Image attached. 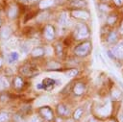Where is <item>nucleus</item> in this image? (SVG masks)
Segmentation results:
<instances>
[{"label":"nucleus","instance_id":"1","mask_svg":"<svg viewBox=\"0 0 123 122\" xmlns=\"http://www.w3.org/2000/svg\"><path fill=\"white\" fill-rule=\"evenodd\" d=\"M90 50V43L89 42H85L80 44L78 47H76L75 49V54L78 56H86L88 54Z\"/></svg>","mask_w":123,"mask_h":122},{"label":"nucleus","instance_id":"2","mask_svg":"<svg viewBox=\"0 0 123 122\" xmlns=\"http://www.w3.org/2000/svg\"><path fill=\"white\" fill-rule=\"evenodd\" d=\"M88 36V30L85 25H79V28L77 29L76 32V37L77 38H84Z\"/></svg>","mask_w":123,"mask_h":122},{"label":"nucleus","instance_id":"3","mask_svg":"<svg viewBox=\"0 0 123 122\" xmlns=\"http://www.w3.org/2000/svg\"><path fill=\"white\" fill-rule=\"evenodd\" d=\"M111 53L113 56L117 57V58H122L123 57V46L122 45H118L115 47L111 48Z\"/></svg>","mask_w":123,"mask_h":122},{"label":"nucleus","instance_id":"4","mask_svg":"<svg viewBox=\"0 0 123 122\" xmlns=\"http://www.w3.org/2000/svg\"><path fill=\"white\" fill-rule=\"evenodd\" d=\"M44 35H45V37L47 39H52L54 37V28L51 26V25H47L45 27V31H44Z\"/></svg>","mask_w":123,"mask_h":122},{"label":"nucleus","instance_id":"5","mask_svg":"<svg viewBox=\"0 0 123 122\" xmlns=\"http://www.w3.org/2000/svg\"><path fill=\"white\" fill-rule=\"evenodd\" d=\"M72 14H73V16H75L77 18H82V19H86L89 16V14L84 11H73Z\"/></svg>","mask_w":123,"mask_h":122},{"label":"nucleus","instance_id":"6","mask_svg":"<svg viewBox=\"0 0 123 122\" xmlns=\"http://www.w3.org/2000/svg\"><path fill=\"white\" fill-rule=\"evenodd\" d=\"M40 112H41V114L46 118V119H48V120H50V119H52V111H51V110L49 109V108H47V107H44V108H41L40 109Z\"/></svg>","mask_w":123,"mask_h":122},{"label":"nucleus","instance_id":"7","mask_svg":"<svg viewBox=\"0 0 123 122\" xmlns=\"http://www.w3.org/2000/svg\"><path fill=\"white\" fill-rule=\"evenodd\" d=\"M18 58H19L18 53H17L16 51H12V52H11L10 55L8 56V62H9V63H12V62L16 61L18 60Z\"/></svg>","mask_w":123,"mask_h":122},{"label":"nucleus","instance_id":"8","mask_svg":"<svg viewBox=\"0 0 123 122\" xmlns=\"http://www.w3.org/2000/svg\"><path fill=\"white\" fill-rule=\"evenodd\" d=\"M98 112L103 116H108L110 114V112H111V107L109 105L108 106H104V107H102V108H100L98 110Z\"/></svg>","mask_w":123,"mask_h":122},{"label":"nucleus","instance_id":"9","mask_svg":"<svg viewBox=\"0 0 123 122\" xmlns=\"http://www.w3.org/2000/svg\"><path fill=\"white\" fill-rule=\"evenodd\" d=\"M67 22H68L67 13H66V12L62 13V14H61V16H60V18H59V24H60L61 26H64V25H66V24H67Z\"/></svg>","mask_w":123,"mask_h":122},{"label":"nucleus","instance_id":"10","mask_svg":"<svg viewBox=\"0 0 123 122\" xmlns=\"http://www.w3.org/2000/svg\"><path fill=\"white\" fill-rule=\"evenodd\" d=\"M31 50V44L29 42H24L21 46H20V51L23 53V54H27L29 53Z\"/></svg>","mask_w":123,"mask_h":122},{"label":"nucleus","instance_id":"11","mask_svg":"<svg viewBox=\"0 0 123 122\" xmlns=\"http://www.w3.org/2000/svg\"><path fill=\"white\" fill-rule=\"evenodd\" d=\"M11 29L10 28H8V27H6V28H3L2 30H1V33H0V35H1V37L2 38H8L10 36H11Z\"/></svg>","mask_w":123,"mask_h":122},{"label":"nucleus","instance_id":"12","mask_svg":"<svg viewBox=\"0 0 123 122\" xmlns=\"http://www.w3.org/2000/svg\"><path fill=\"white\" fill-rule=\"evenodd\" d=\"M53 3H54V0H41L39 3V7L41 9H45L53 5Z\"/></svg>","mask_w":123,"mask_h":122},{"label":"nucleus","instance_id":"13","mask_svg":"<svg viewBox=\"0 0 123 122\" xmlns=\"http://www.w3.org/2000/svg\"><path fill=\"white\" fill-rule=\"evenodd\" d=\"M74 92H75V94H77V95H81V94L84 92V85H83V84H81V83L77 84V85L74 86Z\"/></svg>","mask_w":123,"mask_h":122},{"label":"nucleus","instance_id":"14","mask_svg":"<svg viewBox=\"0 0 123 122\" xmlns=\"http://www.w3.org/2000/svg\"><path fill=\"white\" fill-rule=\"evenodd\" d=\"M58 111L60 114H62V115H68L69 114V110L63 105H60L58 107Z\"/></svg>","mask_w":123,"mask_h":122},{"label":"nucleus","instance_id":"15","mask_svg":"<svg viewBox=\"0 0 123 122\" xmlns=\"http://www.w3.org/2000/svg\"><path fill=\"white\" fill-rule=\"evenodd\" d=\"M32 70H33V68H31V67H23L21 69V72L23 74H25L26 76H32L37 72V71H32Z\"/></svg>","mask_w":123,"mask_h":122},{"label":"nucleus","instance_id":"16","mask_svg":"<svg viewBox=\"0 0 123 122\" xmlns=\"http://www.w3.org/2000/svg\"><path fill=\"white\" fill-rule=\"evenodd\" d=\"M43 53H44V50H43L42 48H39V47L35 48V49L32 51V55H33L34 57H39V56L43 55Z\"/></svg>","mask_w":123,"mask_h":122},{"label":"nucleus","instance_id":"17","mask_svg":"<svg viewBox=\"0 0 123 122\" xmlns=\"http://www.w3.org/2000/svg\"><path fill=\"white\" fill-rule=\"evenodd\" d=\"M16 14H17V9H16V7H14V6L11 7V9L9 10V16L12 17V18H13V17L16 16Z\"/></svg>","mask_w":123,"mask_h":122},{"label":"nucleus","instance_id":"18","mask_svg":"<svg viewBox=\"0 0 123 122\" xmlns=\"http://www.w3.org/2000/svg\"><path fill=\"white\" fill-rule=\"evenodd\" d=\"M111 97L114 100H119V98L121 97V92L118 89H113L111 92Z\"/></svg>","mask_w":123,"mask_h":122},{"label":"nucleus","instance_id":"19","mask_svg":"<svg viewBox=\"0 0 123 122\" xmlns=\"http://www.w3.org/2000/svg\"><path fill=\"white\" fill-rule=\"evenodd\" d=\"M8 86H9V83L6 80V78L1 77L0 78V88H5V87H8Z\"/></svg>","mask_w":123,"mask_h":122},{"label":"nucleus","instance_id":"20","mask_svg":"<svg viewBox=\"0 0 123 122\" xmlns=\"http://www.w3.org/2000/svg\"><path fill=\"white\" fill-rule=\"evenodd\" d=\"M71 4H72V6H76V7H82V6H84V5L86 4V2H85L84 0H75V1H73Z\"/></svg>","mask_w":123,"mask_h":122},{"label":"nucleus","instance_id":"21","mask_svg":"<svg viewBox=\"0 0 123 122\" xmlns=\"http://www.w3.org/2000/svg\"><path fill=\"white\" fill-rule=\"evenodd\" d=\"M78 74V70L77 69H70L66 72V76L67 77H74Z\"/></svg>","mask_w":123,"mask_h":122},{"label":"nucleus","instance_id":"22","mask_svg":"<svg viewBox=\"0 0 123 122\" xmlns=\"http://www.w3.org/2000/svg\"><path fill=\"white\" fill-rule=\"evenodd\" d=\"M14 85H15L16 87H21L22 85H23V81L19 77H16L15 80H14Z\"/></svg>","mask_w":123,"mask_h":122},{"label":"nucleus","instance_id":"23","mask_svg":"<svg viewBox=\"0 0 123 122\" xmlns=\"http://www.w3.org/2000/svg\"><path fill=\"white\" fill-rule=\"evenodd\" d=\"M8 118H9L8 113H6V112L0 113V122H6L8 120Z\"/></svg>","mask_w":123,"mask_h":122},{"label":"nucleus","instance_id":"24","mask_svg":"<svg viewBox=\"0 0 123 122\" xmlns=\"http://www.w3.org/2000/svg\"><path fill=\"white\" fill-rule=\"evenodd\" d=\"M8 44H9L10 46H13V45L17 44V38H15V37L9 38V40H8Z\"/></svg>","mask_w":123,"mask_h":122},{"label":"nucleus","instance_id":"25","mask_svg":"<svg viewBox=\"0 0 123 122\" xmlns=\"http://www.w3.org/2000/svg\"><path fill=\"white\" fill-rule=\"evenodd\" d=\"M81 115H82V110L81 109H78V110H75V112H74V119H79L80 117H81Z\"/></svg>","mask_w":123,"mask_h":122},{"label":"nucleus","instance_id":"26","mask_svg":"<svg viewBox=\"0 0 123 122\" xmlns=\"http://www.w3.org/2000/svg\"><path fill=\"white\" fill-rule=\"evenodd\" d=\"M116 40V34L114 33V32H112L111 35H110V37H109V41L110 42H113V41H115Z\"/></svg>","mask_w":123,"mask_h":122},{"label":"nucleus","instance_id":"27","mask_svg":"<svg viewBox=\"0 0 123 122\" xmlns=\"http://www.w3.org/2000/svg\"><path fill=\"white\" fill-rule=\"evenodd\" d=\"M30 122H40V120H39V118L37 117V116H33L32 118H31V120H30Z\"/></svg>","mask_w":123,"mask_h":122},{"label":"nucleus","instance_id":"28","mask_svg":"<svg viewBox=\"0 0 123 122\" xmlns=\"http://www.w3.org/2000/svg\"><path fill=\"white\" fill-rule=\"evenodd\" d=\"M115 21V17H110L109 19H108V22H109V24H113V22Z\"/></svg>","mask_w":123,"mask_h":122},{"label":"nucleus","instance_id":"29","mask_svg":"<svg viewBox=\"0 0 123 122\" xmlns=\"http://www.w3.org/2000/svg\"><path fill=\"white\" fill-rule=\"evenodd\" d=\"M51 66H55V67H59V63H56V62H51V63H49V67H51Z\"/></svg>","mask_w":123,"mask_h":122},{"label":"nucleus","instance_id":"30","mask_svg":"<svg viewBox=\"0 0 123 122\" xmlns=\"http://www.w3.org/2000/svg\"><path fill=\"white\" fill-rule=\"evenodd\" d=\"M100 8H101L102 10H104V11H108V10H109L108 6H106V5H101V6H100Z\"/></svg>","mask_w":123,"mask_h":122},{"label":"nucleus","instance_id":"31","mask_svg":"<svg viewBox=\"0 0 123 122\" xmlns=\"http://www.w3.org/2000/svg\"><path fill=\"white\" fill-rule=\"evenodd\" d=\"M114 2H115V4L116 5H122V3H123V0H114Z\"/></svg>","mask_w":123,"mask_h":122},{"label":"nucleus","instance_id":"32","mask_svg":"<svg viewBox=\"0 0 123 122\" xmlns=\"http://www.w3.org/2000/svg\"><path fill=\"white\" fill-rule=\"evenodd\" d=\"M118 119H119V122H123V113L121 112L118 116Z\"/></svg>","mask_w":123,"mask_h":122},{"label":"nucleus","instance_id":"33","mask_svg":"<svg viewBox=\"0 0 123 122\" xmlns=\"http://www.w3.org/2000/svg\"><path fill=\"white\" fill-rule=\"evenodd\" d=\"M117 82H118V84H119V85H120V86H121V87L123 88V82H121V81H119L118 79H117Z\"/></svg>","mask_w":123,"mask_h":122},{"label":"nucleus","instance_id":"34","mask_svg":"<svg viewBox=\"0 0 123 122\" xmlns=\"http://www.w3.org/2000/svg\"><path fill=\"white\" fill-rule=\"evenodd\" d=\"M1 64H2V59L0 58V66H1Z\"/></svg>","mask_w":123,"mask_h":122},{"label":"nucleus","instance_id":"35","mask_svg":"<svg viewBox=\"0 0 123 122\" xmlns=\"http://www.w3.org/2000/svg\"><path fill=\"white\" fill-rule=\"evenodd\" d=\"M0 25H1V19H0Z\"/></svg>","mask_w":123,"mask_h":122},{"label":"nucleus","instance_id":"36","mask_svg":"<svg viewBox=\"0 0 123 122\" xmlns=\"http://www.w3.org/2000/svg\"><path fill=\"white\" fill-rule=\"evenodd\" d=\"M110 122H113V121H110Z\"/></svg>","mask_w":123,"mask_h":122}]
</instances>
